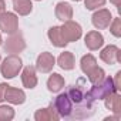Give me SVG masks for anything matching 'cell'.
Masks as SVG:
<instances>
[{
	"label": "cell",
	"instance_id": "6da1fadb",
	"mask_svg": "<svg viewBox=\"0 0 121 121\" xmlns=\"http://www.w3.org/2000/svg\"><path fill=\"white\" fill-rule=\"evenodd\" d=\"M115 91H117V88L114 86L112 77H104L100 83L93 84V87L88 91H86V97L88 101L94 103L97 100H104L107 95H110Z\"/></svg>",
	"mask_w": 121,
	"mask_h": 121
},
{
	"label": "cell",
	"instance_id": "7a4b0ae2",
	"mask_svg": "<svg viewBox=\"0 0 121 121\" xmlns=\"http://www.w3.org/2000/svg\"><path fill=\"white\" fill-rule=\"evenodd\" d=\"M22 69H23V60L19 57V54H9L0 64V73L7 80H12L16 76H19Z\"/></svg>",
	"mask_w": 121,
	"mask_h": 121
},
{
	"label": "cell",
	"instance_id": "3957f363",
	"mask_svg": "<svg viewBox=\"0 0 121 121\" xmlns=\"http://www.w3.org/2000/svg\"><path fill=\"white\" fill-rule=\"evenodd\" d=\"M53 108L56 110V112L61 117H71L73 115V103L70 100V97L67 95V93H61L58 94L54 101L51 103Z\"/></svg>",
	"mask_w": 121,
	"mask_h": 121
},
{
	"label": "cell",
	"instance_id": "277c9868",
	"mask_svg": "<svg viewBox=\"0 0 121 121\" xmlns=\"http://www.w3.org/2000/svg\"><path fill=\"white\" fill-rule=\"evenodd\" d=\"M3 47L9 54H19L26 48V40L20 31H16L13 34H9L7 40L3 41Z\"/></svg>",
	"mask_w": 121,
	"mask_h": 121
},
{
	"label": "cell",
	"instance_id": "5b68a950",
	"mask_svg": "<svg viewBox=\"0 0 121 121\" xmlns=\"http://www.w3.org/2000/svg\"><path fill=\"white\" fill-rule=\"evenodd\" d=\"M60 30H61V34L64 37V40L67 43H73L81 39L83 36V29L77 22L73 20H67L63 22V26H60Z\"/></svg>",
	"mask_w": 121,
	"mask_h": 121
},
{
	"label": "cell",
	"instance_id": "8992f818",
	"mask_svg": "<svg viewBox=\"0 0 121 121\" xmlns=\"http://www.w3.org/2000/svg\"><path fill=\"white\" fill-rule=\"evenodd\" d=\"M0 31L6 34H13L19 31V17L16 13L4 10L0 14Z\"/></svg>",
	"mask_w": 121,
	"mask_h": 121
},
{
	"label": "cell",
	"instance_id": "52a82bcc",
	"mask_svg": "<svg viewBox=\"0 0 121 121\" xmlns=\"http://www.w3.org/2000/svg\"><path fill=\"white\" fill-rule=\"evenodd\" d=\"M67 95L70 97V100H71L73 104L81 105L80 110H91L93 103L87 100L86 91H84L80 86H71V87L69 88V91H67Z\"/></svg>",
	"mask_w": 121,
	"mask_h": 121
},
{
	"label": "cell",
	"instance_id": "ba28073f",
	"mask_svg": "<svg viewBox=\"0 0 121 121\" xmlns=\"http://www.w3.org/2000/svg\"><path fill=\"white\" fill-rule=\"evenodd\" d=\"M111 20H112L111 12H110L108 9H104V7H103V9H97V10L94 12L93 17H91V23H93V26H94L97 30H104V29H107V27L110 26Z\"/></svg>",
	"mask_w": 121,
	"mask_h": 121
},
{
	"label": "cell",
	"instance_id": "9c48e42d",
	"mask_svg": "<svg viewBox=\"0 0 121 121\" xmlns=\"http://www.w3.org/2000/svg\"><path fill=\"white\" fill-rule=\"evenodd\" d=\"M56 66V57L48 53V51H44V53H40L37 56V60H36V70L39 73H43V74H47L53 70V67Z\"/></svg>",
	"mask_w": 121,
	"mask_h": 121
},
{
	"label": "cell",
	"instance_id": "30bf717a",
	"mask_svg": "<svg viewBox=\"0 0 121 121\" xmlns=\"http://www.w3.org/2000/svg\"><path fill=\"white\" fill-rule=\"evenodd\" d=\"M100 58L105 64H110V66H112L115 63H121V50L115 44L105 46L100 53Z\"/></svg>",
	"mask_w": 121,
	"mask_h": 121
},
{
	"label": "cell",
	"instance_id": "8fae6325",
	"mask_svg": "<svg viewBox=\"0 0 121 121\" xmlns=\"http://www.w3.org/2000/svg\"><path fill=\"white\" fill-rule=\"evenodd\" d=\"M84 44L88 50L91 51H95L98 48H101L104 46V37L100 31L97 30H93V31H88L84 37Z\"/></svg>",
	"mask_w": 121,
	"mask_h": 121
},
{
	"label": "cell",
	"instance_id": "7c38bea8",
	"mask_svg": "<svg viewBox=\"0 0 121 121\" xmlns=\"http://www.w3.org/2000/svg\"><path fill=\"white\" fill-rule=\"evenodd\" d=\"M22 83H23V87H26L29 90L36 88V86L39 83L37 76H36V67L27 66V67L22 69Z\"/></svg>",
	"mask_w": 121,
	"mask_h": 121
},
{
	"label": "cell",
	"instance_id": "4fadbf2b",
	"mask_svg": "<svg viewBox=\"0 0 121 121\" xmlns=\"http://www.w3.org/2000/svg\"><path fill=\"white\" fill-rule=\"evenodd\" d=\"M4 101L13 104V105H22L26 101V93L22 88H14L12 86L7 87L4 94Z\"/></svg>",
	"mask_w": 121,
	"mask_h": 121
},
{
	"label": "cell",
	"instance_id": "5bb4252c",
	"mask_svg": "<svg viewBox=\"0 0 121 121\" xmlns=\"http://www.w3.org/2000/svg\"><path fill=\"white\" fill-rule=\"evenodd\" d=\"M54 14H56V17H57V20H60V22L71 20V19H73V7H71L70 3L60 2V3L56 4Z\"/></svg>",
	"mask_w": 121,
	"mask_h": 121
},
{
	"label": "cell",
	"instance_id": "9a60e30c",
	"mask_svg": "<svg viewBox=\"0 0 121 121\" xmlns=\"http://www.w3.org/2000/svg\"><path fill=\"white\" fill-rule=\"evenodd\" d=\"M47 37L50 40V43L54 46V47H58V48H63L66 47L69 43L64 40L63 34H61V30H60V26H53L48 29L47 31Z\"/></svg>",
	"mask_w": 121,
	"mask_h": 121
},
{
	"label": "cell",
	"instance_id": "2e32d148",
	"mask_svg": "<svg viewBox=\"0 0 121 121\" xmlns=\"http://www.w3.org/2000/svg\"><path fill=\"white\" fill-rule=\"evenodd\" d=\"M104 104L107 110H110L115 115H121V95L118 94V91L107 95L104 98Z\"/></svg>",
	"mask_w": 121,
	"mask_h": 121
},
{
	"label": "cell",
	"instance_id": "e0dca14e",
	"mask_svg": "<svg viewBox=\"0 0 121 121\" xmlns=\"http://www.w3.org/2000/svg\"><path fill=\"white\" fill-rule=\"evenodd\" d=\"M57 64L58 67L64 70V71H70L76 67V58H74V54L71 51H63L61 54L58 56L57 58Z\"/></svg>",
	"mask_w": 121,
	"mask_h": 121
},
{
	"label": "cell",
	"instance_id": "ac0fdd59",
	"mask_svg": "<svg viewBox=\"0 0 121 121\" xmlns=\"http://www.w3.org/2000/svg\"><path fill=\"white\" fill-rule=\"evenodd\" d=\"M34 120L36 121H58L60 115L56 112V110L53 108V105L47 107V108H40L34 112Z\"/></svg>",
	"mask_w": 121,
	"mask_h": 121
},
{
	"label": "cell",
	"instance_id": "d6986e66",
	"mask_svg": "<svg viewBox=\"0 0 121 121\" xmlns=\"http://www.w3.org/2000/svg\"><path fill=\"white\" fill-rule=\"evenodd\" d=\"M64 84H66L64 77L60 76L58 73H53L47 80V88L50 93H60L64 88Z\"/></svg>",
	"mask_w": 121,
	"mask_h": 121
},
{
	"label": "cell",
	"instance_id": "ffe728a7",
	"mask_svg": "<svg viewBox=\"0 0 121 121\" xmlns=\"http://www.w3.org/2000/svg\"><path fill=\"white\" fill-rule=\"evenodd\" d=\"M13 9L19 16H27L33 10L31 0H13Z\"/></svg>",
	"mask_w": 121,
	"mask_h": 121
},
{
	"label": "cell",
	"instance_id": "44dd1931",
	"mask_svg": "<svg viewBox=\"0 0 121 121\" xmlns=\"http://www.w3.org/2000/svg\"><path fill=\"white\" fill-rule=\"evenodd\" d=\"M97 66V58L93 56V54H86L81 57L80 60V67H81V71L87 76L94 67Z\"/></svg>",
	"mask_w": 121,
	"mask_h": 121
},
{
	"label": "cell",
	"instance_id": "7402d4cb",
	"mask_svg": "<svg viewBox=\"0 0 121 121\" xmlns=\"http://www.w3.org/2000/svg\"><path fill=\"white\" fill-rule=\"evenodd\" d=\"M104 77H105V71H104L101 67H98V66H95V67L87 74V78H88V81H90L91 84H97V83H100Z\"/></svg>",
	"mask_w": 121,
	"mask_h": 121
},
{
	"label": "cell",
	"instance_id": "603a6c76",
	"mask_svg": "<svg viewBox=\"0 0 121 121\" xmlns=\"http://www.w3.org/2000/svg\"><path fill=\"white\" fill-rule=\"evenodd\" d=\"M14 118V110L10 105L0 104V121H12Z\"/></svg>",
	"mask_w": 121,
	"mask_h": 121
},
{
	"label": "cell",
	"instance_id": "cb8c5ba5",
	"mask_svg": "<svg viewBox=\"0 0 121 121\" xmlns=\"http://www.w3.org/2000/svg\"><path fill=\"white\" fill-rule=\"evenodd\" d=\"M108 27H110V33L114 37H121V19L120 17L112 19Z\"/></svg>",
	"mask_w": 121,
	"mask_h": 121
},
{
	"label": "cell",
	"instance_id": "d4e9b609",
	"mask_svg": "<svg viewBox=\"0 0 121 121\" xmlns=\"http://www.w3.org/2000/svg\"><path fill=\"white\" fill-rule=\"evenodd\" d=\"M107 0H84V6L87 10H97L105 4Z\"/></svg>",
	"mask_w": 121,
	"mask_h": 121
},
{
	"label": "cell",
	"instance_id": "484cf974",
	"mask_svg": "<svg viewBox=\"0 0 121 121\" xmlns=\"http://www.w3.org/2000/svg\"><path fill=\"white\" fill-rule=\"evenodd\" d=\"M112 81H114V86H115L117 91H120L121 90V71H117V74L112 78Z\"/></svg>",
	"mask_w": 121,
	"mask_h": 121
},
{
	"label": "cell",
	"instance_id": "4316f807",
	"mask_svg": "<svg viewBox=\"0 0 121 121\" xmlns=\"http://www.w3.org/2000/svg\"><path fill=\"white\" fill-rule=\"evenodd\" d=\"M7 87H9L7 83H0V103L4 101V94H6Z\"/></svg>",
	"mask_w": 121,
	"mask_h": 121
},
{
	"label": "cell",
	"instance_id": "83f0119b",
	"mask_svg": "<svg viewBox=\"0 0 121 121\" xmlns=\"http://www.w3.org/2000/svg\"><path fill=\"white\" fill-rule=\"evenodd\" d=\"M4 10H6V2L4 0H0V14H2Z\"/></svg>",
	"mask_w": 121,
	"mask_h": 121
},
{
	"label": "cell",
	"instance_id": "f1b7e54d",
	"mask_svg": "<svg viewBox=\"0 0 121 121\" xmlns=\"http://www.w3.org/2000/svg\"><path fill=\"white\" fill-rule=\"evenodd\" d=\"M120 2L121 0H110V3H112L115 7H120Z\"/></svg>",
	"mask_w": 121,
	"mask_h": 121
},
{
	"label": "cell",
	"instance_id": "f546056e",
	"mask_svg": "<svg viewBox=\"0 0 121 121\" xmlns=\"http://www.w3.org/2000/svg\"><path fill=\"white\" fill-rule=\"evenodd\" d=\"M3 44V39H2V34H0V46Z\"/></svg>",
	"mask_w": 121,
	"mask_h": 121
},
{
	"label": "cell",
	"instance_id": "4dcf8cb0",
	"mask_svg": "<svg viewBox=\"0 0 121 121\" xmlns=\"http://www.w3.org/2000/svg\"><path fill=\"white\" fill-rule=\"evenodd\" d=\"M73 2H81V0H73Z\"/></svg>",
	"mask_w": 121,
	"mask_h": 121
},
{
	"label": "cell",
	"instance_id": "1f68e13d",
	"mask_svg": "<svg viewBox=\"0 0 121 121\" xmlns=\"http://www.w3.org/2000/svg\"><path fill=\"white\" fill-rule=\"evenodd\" d=\"M37 2H41V0H37Z\"/></svg>",
	"mask_w": 121,
	"mask_h": 121
},
{
	"label": "cell",
	"instance_id": "d6a6232c",
	"mask_svg": "<svg viewBox=\"0 0 121 121\" xmlns=\"http://www.w3.org/2000/svg\"><path fill=\"white\" fill-rule=\"evenodd\" d=\"M0 60H2V56H0Z\"/></svg>",
	"mask_w": 121,
	"mask_h": 121
}]
</instances>
